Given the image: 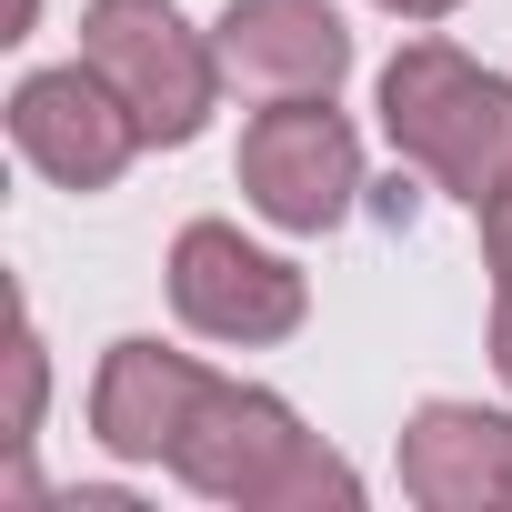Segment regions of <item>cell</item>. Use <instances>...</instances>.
Here are the masks:
<instances>
[{"instance_id": "cell-8", "label": "cell", "mask_w": 512, "mask_h": 512, "mask_svg": "<svg viewBox=\"0 0 512 512\" xmlns=\"http://www.w3.org/2000/svg\"><path fill=\"white\" fill-rule=\"evenodd\" d=\"M402 492L422 512H512V412L422 402L402 422Z\"/></svg>"}, {"instance_id": "cell-6", "label": "cell", "mask_w": 512, "mask_h": 512, "mask_svg": "<svg viewBox=\"0 0 512 512\" xmlns=\"http://www.w3.org/2000/svg\"><path fill=\"white\" fill-rule=\"evenodd\" d=\"M11 141H21V161H31L41 181H61V191H111V181L131 171V151H151L141 121H131V101H121L91 61L31 71V81L11 91Z\"/></svg>"}, {"instance_id": "cell-10", "label": "cell", "mask_w": 512, "mask_h": 512, "mask_svg": "<svg viewBox=\"0 0 512 512\" xmlns=\"http://www.w3.org/2000/svg\"><path fill=\"white\" fill-rule=\"evenodd\" d=\"M11 372H21V392H11V452H31V422H41V332L31 322L11 342Z\"/></svg>"}, {"instance_id": "cell-5", "label": "cell", "mask_w": 512, "mask_h": 512, "mask_svg": "<svg viewBox=\"0 0 512 512\" xmlns=\"http://www.w3.org/2000/svg\"><path fill=\"white\" fill-rule=\"evenodd\" d=\"M241 201L262 211L272 231H332V221H352V201H362V141L332 111V91L322 101H272L262 121L241 131Z\"/></svg>"}, {"instance_id": "cell-4", "label": "cell", "mask_w": 512, "mask_h": 512, "mask_svg": "<svg viewBox=\"0 0 512 512\" xmlns=\"http://www.w3.org/2000/svg\"><path fill=\"white\" fill-rule=\"evenodd\" d=\"M171 312H181L201 342L262 352V342H292V332H302L312 282L282 262V251L241 241L231 221H191V231L171 241Z\"/></svg>"}, {"instance_id": "cell-9", "label": "cell", "mask_w": 512, "mask_h": 512, "mask_svg": "<svg viewBox=\"0 0 512 512\" xmlns=\"http://www.w3.org/2000/svg\"><path fill=\"white\" fill-rule=\"evenodd\" d=\"M201 382H211V372H201L191 352L151 342V332L111 342V352H101V382H91V442L121 452V462H171V442H181Z\"/></svg>"}, {"instance_id": "cell-7", "label": "cell", "mask_w": 512, "mask_h": 512, "mask_svg": "<svg viewBox=\"0 0 512 512\" xmlns=\"http://www.w3.org/2000/svg\"><path fill=\"white\" fill-rule=\"evenodd\" d=\"M221 71L272 91V101H322L352 71V31L332 0H231L221 11Z\"/></svg>"}, {"instance_id": "cell-1", "label": "cell", "mask_w": 512, "mask_h": 512, "mask_svg": "<svg viewBox=\"0 0 512 512\" xmlns=\"http://www.w3.org/2000/svg\"><path fill=\"white\" fill-rule=\"evenodd\" d=\"M161 472H181L191 492H211V502H241V512H352L362 502V472L322 442V432H302V412L282 402V392H262V382H201V402H191V422H181V442H171V462Z\"/></svg>"}, {"instance_id": "cell-11", "label": "cell", "mask_w": 512, "mask_h": 512, "mask_svg": "<svg viewBox=\"0 0 512 512\" xmlns=\"http://www.w3.org/2000/svg\"><path fill=\"white\" fill-rule=\"evenodd\" d=\"M482 262H492V292L512 302V191L482 201Z\"/></svg>"}, {"instance_id": "cell-12", "label": "cell", "mask_w": 512, "mask_h": 512, "mask_svg": "<svg viewBox=\"0 0 512 512\" xmlns=\"http://www.w3.org/2000/svg\"><path fill=\"white\" fill-rule=\"evenodd\" d=\"M492 372L512 382V302H502V292H492Z\"/></svg>"}, {"instance_id": "cell-3", "label": "cell", "mask_w": 512, "mask_h": 512, "mask_svg": "<svg viewBox=\"0 0 512 512\" xmlns=\"http://www.w3.org/2000/svg\"><path fill=\"white\" fill-rule=\"evenodd\" d=\"M81 61L131 101L141 141H161V151L201 141V121L221 101V41H201L171 0H91L81 11Z\"/></svg>"}, {"instance_id": "cell-2", "label": "cell", "mask_w": 512, "mask_h": 512, "mask_svg": "<svg viewBox=\"0 0 512 512\" xmlns=\"http://www.w3.org/2000/svg\"><path fill=\"white\" fill-rule=\"evenodd\" d=\"M382 131L432 191H452L472 211L492 191H512V81L452 41H402L382 61Z\"/></svg>"}, {"instance_id": "cell-13", "label": "cell", "mask_w": 512, "mask_h": 512, "mask_svg": "<svg viewBox=\"0 0 512 512\" xmlns=\"http://www.w3.org/2000/svg\"><path fill=\"white\" fill-rule=\"evenodd\" d=\"M382 11H402V21H442V11H462V0H382Z\"/></svg>"}]
</instances>
